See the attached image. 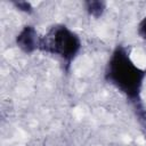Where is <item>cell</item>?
<instances>
[{
    "label": "cell",
    "instance_id": "1",
    "mask_svg": "<svg viewBox=\"0 0 146 146\" xmlns=\"http://www.w3.org/2000/svg\"><path fill=\"white\" fill-rule=\"evenodd\" d=\"M104 79L122 94L139 113H143L141 92L146 79V70L133 62L127 47L117 44L113 49L105 65Z\"/></svg>",
    "mask_w": 146,
    "mask_h": 146
},
{
    "label": "cell",
    "instance_id": "4",
    "mask_svg": "<svg viewBox=\"0 0 146 146\" xmlns=\"http://www.w3.org/2000/svg\"><path fill=\"white\" fill-rule=\"evenodd\" d=\"M83 5H84V10L87 11V14L94 18L102 17L107 7L106 2L102 0H89V1H86Z\"/></svg>",
    "mask_w": 146,
    "mask_h": 146
},
{
    "label": "cell",
    "instance_id": "6",
    "mask_svg": "<svg viewBox=\"0 0 146 146\" xmlns=\"http://www.w3.org/2000/svg\"><path fill=\"white\" fill-rule=\"evenodd\" d=\"M14 5L16 6V8H17L18 10L24 11V13H27V14L32 13V10H33L32 5H31L30 2H26V1H18V2H14Z\"/></svg>",
    "mask_w": 146,
    "mask_h": 146
},
{
    "label": "cell",
    "instance_id": "3",
    "mask_svg": "<svg viewBox=\"0 0 146 146\" xmlns=\"http://www.w3.org/2000/svg\"><path fill=\"white\" fill-rule=\"evenodd\" d=\"M42 35L39 34L36 29L32 25H25L21 29L15 38L16 46L24 54H33L40 50Z\"/></svg>",
    "mask_w": 146,
    "mask_h": 146
},
{
    "label": "cell",
    "instance_id": "2",
    "mask_svg": "<svg viewBox=\"0 0 146 146\" xmlns=\"http://www.w3.org/2000/svg\"><path fill=\"white\" fill-rule=\"evenodd\" d=\"M82 49L78 33L65 24H54L41 38L40 50L59 58L68 68Z\"/></svg>",
    "mask_w": 146,
    "mask_h": 146
},
{
    "label": "cell",
    "instance_id": "5",
    "mask_svg": "<svg viewBox=\"0 0 146 146\" xmlns=\"http://www.w3.org/2000/svg\"><path fill=\"white\" fill-rule=\"evenodd\" d=\"M137 34L146 43V16L139 21V23L137 25Z\"/></svg>",
    "mask_w": 146,
    "mask_h": 146
}]
</instances>
